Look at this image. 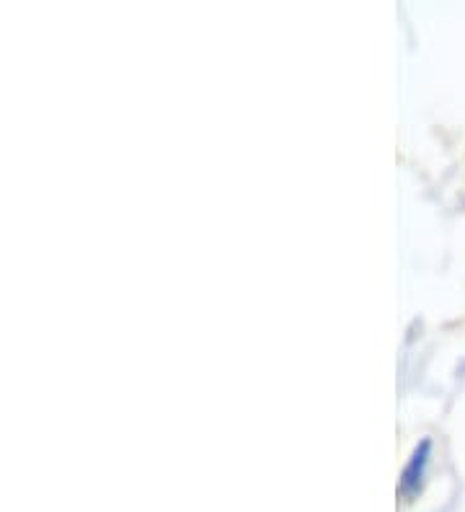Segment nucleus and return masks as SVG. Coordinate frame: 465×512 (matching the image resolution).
<instances>
[{"instance_id":"obj_1","label":"nucleus","mask_w":465,"mask_h":512,"mask_svg":"<svg viewBox=\"0 0 465 512\" xmlns=\"http://www.w3.org/2000/svg\"><path fill=\"white\" fill-rule=\"evenodd\" d=\"M432 438H422L416 443V448L411 450L409 461L403 466L401 476H398V500L411 505L422 497L424 487H427L429 476V463H432Z\"/></svg>"}]
</instances>
